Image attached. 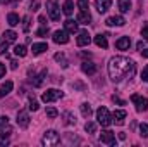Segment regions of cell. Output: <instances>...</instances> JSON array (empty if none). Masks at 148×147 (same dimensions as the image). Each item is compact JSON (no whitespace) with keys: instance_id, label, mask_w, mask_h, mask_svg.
<instances>
[{"instance_id":"obj_1","label":"cell","mask_w":148,"mask_h":147,"mask_svg":"<svg viewBox=\"0 0 148 147\" xmlns=\"http://www.w3.org/2000/svg\"><path fill=\"white\" fill-rule=\"evenodd\" d=\"M134 73H136V64L129 57L117 55V57H112L110 62H109V76L115 83L134 76Z\"/></svg>"},{"instance_id":"obj_2","label":"cell","mask_w":148,"mask_h":147,"mask_svg":"<svg viewBox=\"0 0 148 147\" xmlns=\"http://www.w3.org/2000/svg\"><path fill=\"white\" fill-rule=\"evenodd\" d=\"M41 144L45 147H55L60 144V135L55 132V130H48L45 135H43V139H41Z\"/></svg>"},{"instance_id":"obj_3","label":"cell","mask_w":148,"mask_h":147,"mask_svg":"<svg viewBox=\"0 0 148 147\" xmlns=\"http://www.w3.org/2000/svg\"><path fill=\"white\" fill-rule=\"evenodd\" d=\"M97 119H98V123L102 125V126H110L112 123V114L109 112V109L107 107H98L97 109Z\"/></svg>"},{"instance_id":"obj_4","label":"cell","mask_w":148,"mask_h":147,"mask_svg":"<svg viewBox=\"0 0 148 147\" xmlns=\"http://www.w3.org/2000/svg\"><path fill=\"white\" fill-rule=\"evenodd\" d=\"M47 12H48V16H50L52 21H59V19H60L59 2H57V0H48V2H47Z\"/></svg>"},{"instance_id":"obj_5","label":"cell","mask_w":148,"mask_h":147,"mask_svg":"<svg viewBox=\"0 0 148 147\" xmlns=\"http://www.w3.org/2000/svg\"><path fill=\"white\" fill-rule=\"evenodd\" d=\"M62 95H64V94H62L60 90L48 88L47 92H43V94H41V101H43V102H55V101H59Z\"/></svg>"},{"instance_id":"obj_6","label":"cell","mask_w":148,"mask_h":147,"mask_svg":"<svg viewBox=\"0 0 148 147\" xmlns=\"http://www.w3.org/2000/svg\"><path fill=\"white\" fill-rule=\"evenodd\" d=\"M131 101L134 102L138 112H143V111L148 109V99L147 97H141V95H138V94H133V95H131Z\"/></svg>"},{"instance_id":"obj_7","label":"cell","mask_w":148,"mask_h":147,"mask_svg":"<svg viewBox=\"0 0 148 147\" xmlns=\"http://www.w3.org/2000/svg\"><path fill=\"white\" fill-rule=\"evenodd\" d=\"M100 142L105 146H115V133L110 130H105L100 133Z\"/></svg>"},{"instance_id":"obj_8","label":"cell","mask_w":148,"mask_h":147,"mask_svg":"<svg viewBox=\"0 0 148 147\" xmlns=\"http://www.w3.org/2000/svg\"><path fill=\"white\" fill-rule=\"evenodd\" d=\"M52 40L55 42V43H67L69 42V33L66 31V30H57V31H53V37Z\"/></svg>"},{"instance_id":"obj_9","label":"cell","mask_w":148,"mask_h":147,"mask_svg":"<svg viewBox=\"0 0 148 147\" xmlns=\"http://www.w3.org/2000/svg\"><path fill=\"white\" fill-rule=\"evenodd\" d=\"M16 121H17V125L21 128H28L29 126V114H28V111H19Z\"/></svg>"},{"instance_id":"obj_10","label":"cell","mask_w":148,"mask_h":147,"mask_svg":"<svg viewBox=\"0 0 148 147\" xmlns=\"http://www.w3.org/2000/svg\"><path fill=\"white\" fill-rule=\"evenodd\" d=\"M90 42H91V37H90L88 31H79V35L76 38V43H77L79 47H84V45H88Z\"/></svg>"},{"instance_id":"obj_11","label":"cell","mask_w":148,"mask_h":147,"mask_svg":"<svg viewBox=\"0 0 148 147\" xmlns=\"http://www.w3.org/2000/svg\"><path fill=\"white\" fill-rule=\"evenodd\" d=\"M110 3H112V0H95V7H97V10L100 14L107 12L110 9Z\"/></svg>"},{"instance_id":"obj_12","label":"cell","mask_w":148,"mask_h":147,"mask_svg":"<svg viewBox=\"0 0 148 147\" xmlns=\"http://www.w3.org/2000/svg\"><path fill=\"white\" fill-rule=\"evenodd\" d=\"M124 119H126V111H122V109H117L114 114H112V121L115 123V125H124Z\"/></svg>"},{"instance_id":"obj_13","label":"cell","mask_w":148,"mask_h":147,"mask_svg":"<svg viewBox=\"0 0 148 147\" xmlns=\"http://www.w3.org/2000/svg\"><path fill=\"white\" fill-rule=\"evenodd\" d=\"M124 23H126V19L122 16H112L105 21L107 26H124Z\"/></svg>"},{"instance_id":"obj_14","label":"cell","mask_w":148,"mask_h":147,"mask_svg":"<svg viewBox=\"0 0 148 147\" xmlns=\"http://www.w3.org/2000/svg\"><path fill=\"white\" fill-rule=\"evenodd\" d=\"M115 47H117L119 50H127V49L131 47V38L129 37H121L115 42Z\"/></svg>"},{"instance_id":"obj_15","label":"cell","mask_w":148,"mask_h":147,"mask_svg":"<svg viewBox=\"0 0 148 147\" xmlns=\"http://www.w3.org/2000/svg\"><path fill=\"white\" fill-rule=\"evenodd\" d=\"M76 21H77V23H81V24H88V23L91 21V16H90V12H88V10H79V14H77Z\"/></svg>"},{"instance_id":"obj_16","label":"cell","mask_w":148,"mask_h":147,"mask_svg":"<svg viewBox=\"0 0 148 147\" xmlns=\"http://www.w3.org/2000/svg\"><path fill=\"white\" fill-rule=\"evenodd\" d=\"M12 87H14V83L9 80V81H5L2 87H0V99L2 97H5V95H9L10 92H12Z\"/></svg>"},{"instance_id":"obj_17","label":"cell","mask_w":148,"mask_h":147,"mask_svg":"<svg viewBox=\"0 0 148 147\" xmlns=\"http://www.w3.org/2000/svg\"><path fill=\"white\" fill-rule=\"evenodd\" d=\"M81 69H83V73H86V74H95L97 66H95L93 62H83V64H81Z\"/></svg>"},{"instance_id":"obj_18","label":"cell","mask_w":148,"mask_h":147,"mask_svg":"<svg viewBox=\"0 0 148 147\" xmlns=\"http://www.w3.org/2000/svg\"><path fill=\"white\" fill-rule=\"evenodd\" d=\"M2 132H10L12 133L10 126H9V118L7 116H0V133Z\"/></svg>"},{"instance_id":"obj_19","label":"cell","mask_w":148,"mask_h":147,"mask_svg":"<svg viewBox=\"0 0 148 147\" xmlns=\"http://www.w3.org/2000/svg\"><path fill=\"white\" fill-rule=\"evenodd\" d=\"M64 28H66L67 33H76V31H77V23H74L73 19H67V21L64 23Z\"/></svg>"},{"instance_id":"obj_20","label":"cell","mask_w":148,"mask_h":147,"mask_svg":"<svg viewBox=\"0 0 148 147\" xmlns=\"http://www.w3.org/2000/svg\"><path fill=\"white\" fill-rule=\"evenodd\" d=\"M95 43H97V47H102V49H107L109 47V42H107V37L105 35H97L95 37Z\"/></svg>"},{"instance_id":"obj_21","label":"cell","mask_w":148,"mask_h":147,"mask_svg":"<svg viewBox=\"0 0 148 147\" xmlns=\"http://www.w3.org/2000/svg\"><path fill=\"white\" fill-rule=\"evenodd\" d=\"M31 50H33V54H35V55H38V54H41V52L48 50V45H47V43H33Z\"/></svg>"},{"instance_id":"obj_22","label":"cell","mask_w":148,"mask_h":147,"mask_svg":"<svg viewBox=\"0 0 148 147\" xmlns=\"http://www.w3.org/2000/svg\"><path fill=\"white\" fill-rule=\"evenodd\" d=\"M62 10H64V14H66V16H73V12H74V3H73V0H66V2H64V7H62Z\"/></svg>"},{"instance_id":"obj_23","label":"cell","mask_w":148,"mask_h":147,"mask_svg":"<svg viewBox=\"0 0 148 147\" xmlns=\"http://www.w3.org/2000/svg\"><path fill=\"white\" fill-rule=\"evenodd\" d=\"M16 38H17V33H16V31H12V30H7V31H3V40H5V42H9V43H14V42H16Z\"/></svg>"},{"instance_id":"obj_24","label":"cell","mask_w":148,"mask_h":147,"mask_svg":"<svg viewBox=\"0 0 148 147\" xmlns=\"http://www.w3.org/2000/svg\"><path fill=\"white\" fill-rule=\"evenodd\" d=\"M117 3H119L121 12H129V9H131V0H117Z\"/></svg>"},{"instance_id":"obj_25","label":"cell","mask_w":148,"mask_h":147,"mask_svg":"<svg viewBox=\"0 0 148 147\" xmlns=\"http://www.w3.org/2000/svg\"><path fill=\"white\" fill-rule=\"evenodd\" d=\"M45 76H47V71L43 69V71H41V73L38 74V76H35V80H31V83H33L35 87H40V85L43 83V80H45Z\"/></svg>"},{"instance_id":"obj_26","label":"cell","mask_w":148,"mask_h":147,"mask_svg":"<svg viewBox=\"0 0 148 147\" xmlns=\"http://www.w3.org/2000/svg\"><path fill=\"white\" fill-rule=\"evenodd\" d=\"M7 23H9L10 26H17V24H19V16L14 14V12H10V14L7 16Z\"/></svg>"},{"instance_id":"obj_27","label":"cell","mask_w":148,"mask_h":147,"mask_svg":"<svg viewBox=\"0 0 148 147\" xmlns=\"http://www.w3.org/2000/svg\"><path fill=\"white\" fill-rule=\"evenodd\" d=\"M14 54L19 55V57H24V55L28 54V49H26L24 45H16V47H14Z\"/></svg>"},{"instance_id":"obj_28","label":"cell","mask_w":148,"mask_h":147,"mask_svg":"<svg viewBox=\"0 0 148 147\" xmlns=\"http://www.w3.org/2000/svg\"><path fill=\"white\" fill-rule=\"evenodd\" d=\"M81 114H83L84 118H90V116H91V106H90V104H86V102H84V104H81Z\"/></svg>"},{"instance_id":"obj_29","label":"cell","mask_w":148,"mask_h":147,"mask_svg":"<svg viewBox=\"0 0 148 147\" xmlns=\"http://www.w3.org/2000/svg\"><path fill=\"white\" fill-rule=\"evenodd\" d=\"M9 135H10V132H2L0 133V146L3 147V146H9Z\"/></svg>"},{"instance_id":"obj_30","label":"cell","mask_w":148,"mask_h":147,"mask_svg":"<svg viewBox=\"0 0 148 147\" xmlns=\"http://www.w3.org/2000/svg\"><path fill=\"white\" fill-rule=\"evenodd\" d=\"M84 130H86L88 133H95V132H97V125L91 123V121H88V123L84 125Z\"/></svg>"},{"instance_id":"obj_31","label":"cell","mask_w":148,"mask_h":147,"mask_svg":"<svg viewBox=\"0 0 148 147\" xmlns=\"http://www.w3.org/2000/svg\"><path fill=\"white\" fill-rule=\"evenodd\" d=\"M64 118H66V125H74L76 123V118L71 112H64Z\"/></svg>"},{"instance_id":"obj_32","label":"cell","mask_w":148,"mask_h":147,"mask_svg":"<svg viewBox=\"0 0 148 147\" xmlns=\"http://www.w3.org/2000/svg\"><path fill=\"white\" fill-rule=\"evenodd\" d=\"M47 116L53 119V118H57V116H59V111L55 109V107H48V109H47Z\"/></svg>"},{"instance_id":"obj_33","label":"cell","mask_w":148,"mask_h":147,"mask_svg":"<svg viewBox=\"0 0 148 147\" xmlns=\"http://www.w3.org/2000/svg\"><path fill=\"white\" fill-rule=\"evenodd\" d=\"M140 135L141 137H148V125L147 123H141L140 125Z\"/></svg>"},{"instance_id":"obj_34","label":"cell","mask_w":148,"mask_h":147,"mask_svg":"<svg viewBox=\"0 0 148 147\" xmlns=\"http://www.w3.org/2000/svg\"><path fill=\"white\" fill-rule=\"evenodd\" d=\"M47 35H48V28H47V26H41V28L36 31V37L43 38V37H47Z\"/></svg>"},{"instance_id":"obj_35","label":"cell","mask_w":148,"mask_h":147,"mask_svg":"<svg viewBox=\"0 0 148 147\" xmlns=\"http://www.w3.org/2000/svg\"><path fill=\"white\" fill-rule=\"evenodd\" d=\"M55 61L62 62V66H64V68H67V61H66V57H64L62 54H55Z\"/></svg>"},{"instance_id":"obj_36","label":"cell","mask_w":148,"mask_h":147,"mask_svg":"<svg viewBox=\"0 0 148 147\" xmlns=\"http://www.w3.org/2000/svg\"><path fill=\"white\" fill-rule=\"evenodd\" d=\"M79 10H88V0H77Z\"/></svg>"},{"instance_id":"obj_37","label":"cell","mask_w":148,"mask_h":147,"mask_svg":"<svg viewBox=\"0 0 148 147\" xmlns=\"http://www.w3.org/2000/svg\"><path fill=\"white\" fill-rule=\"evenodd\" d=\"M38 102L35 101V99H29V111H38Z\"/></svg>"},{"instance_id":"obj_38","label":"cell","mask_w":148,"mask_h":147,"mask_svg":"<svg viewBox=\"0 0 148 147\" xmlns=\"http://www.w3.org/2000/svg\"><path fill=\"white\" fill-rule=\"evenodd\" d=\"M7 45H9V42H5L3 38L0 40V54H3L5 50H7Z\"/></svg>"},{"instance_id":"obj_39","label":"cell","mask_w":148,"mask_h":147,"mask_svg":"<svg viewBox=\"0 0 148 147\" xmlns=\"http://www.w3.org/2000/svg\"><path fill=\"white\" fill-rule=\"evenodd\" d=\"M23 28H24V31H26V33L29 31V16H26V17H24V24H23Z\"/></svg>"},{"instance_id":"obj_40","label":"cell","mask_w":148,"mask_h":147,"mask_svg":"<svg viewBox=\"0 0 148 147\" xmlns=\"http://www.w3.org/2000/svg\"><path fill=\"white\" fill-rule=\"evenodd\" d=\"M141 37H143V40H148V23L143 26V30H141Z\"/></svg>"},{"instance_id":"obj_41","label":"cell","mask_w":148,"mask_h":147,"mask_svg":"<svg viewBox=\"0 0 148 147\" xmlns=\"http://www.w3.org/2000/svg\"><path fill=\"white\" fill-rule=\"evenodd\" d=\"M112 101H114V102H115V104H119V106H124V104H126V102H124V101H122V99H119V97H117V95H112Z\"/></svg>"},{"instance_id":"obj_42","label":"cell","mask_w":148,"mask_h":147,"mask_svg":"<svg viewBox=\"0 0 148 147\" xmlns=\"http://www.w3.org/2000/svg\"><path fill=\"white\" fill-rule=\"evenodd\" d=\"M141 78H143L145 81H148V64L145 66V69H143V73H141Z\"/></svg>"},{"instance_id":"obj_43","label":"cell","mask_w":148,"mask_h":147,"mask_svg":"<svg viewBox=\"0 0 148 147\" xmlns=\"http://www.w3.org/2000/svg\"><path fill=\"white\" fill-rule=\"evenodd\" d=\"M38 21H40V24H41V26H45V24H47V23H45V21H47V17H45V16H40V17H38Z\"/></svg>"},{"instance_id":"obj_44","label":"cell","mask_w":148,"mask_h":147,"mask_svg":"<svg viewBox=\"0 0 148 147\" xmlns=\"http://www.w3.org/2000/svg\"><path fill=\"white\" fill-rule=\"evenodd\" d=\"M3 74H5V66L0 62V78H3Z\"/></svg>"},{"instance_id":"obj_45","label":"cell","mask_w":148,"mask_h":147,"mask_svg":"<svg viewBox=\"0 0 148 147\" xmlns=\"http://www.w3.org/2000/svg\"><path fill=\"white\" fill-rule=\"evenodd\" d=\"M136 47H138V50H143V49H145V42H138Z\"/></svg>"},{"instance_id":"obj_46","label":"cell","mask_w":148,"mask_h":147,"mask_svg":"<svg viewBox=\"0 0 148 147\" xmlns=\"http://www.w3.org/2000/svg\"><path fill=\"white\" fill-rule=\"evenodd\" d=\"M141 55H143V57H147V59H148V49H143V50H141Z\"/></svg>"},{"instance_id":"obj_47","label":"cell","mask_w":148,"mask_h":147,"mask_svg":"<svg viewBox=\"0 0 148 147\" xmlns=\"http://www.w3.org/2000/svg\"><path fill=\"white\" fill-rule=\"evenodd\" d=\"M10 68H12V69H17V62H16V61H12V62H10Z\"/></svg>"},{"instance_id":"obj_48","label":"cell","mask_w":148,"mask_h":147,"mask_svg":"<svg viewBox=\"0 0 148 147\" xmlns=\"http://www.w3.org/2000/svg\"><path fill=\"white\" fill-rule=\"evenodd\" d=\"M0 2H2V3H9L10 0H0Z\"/></svg>"}]
</instances>
